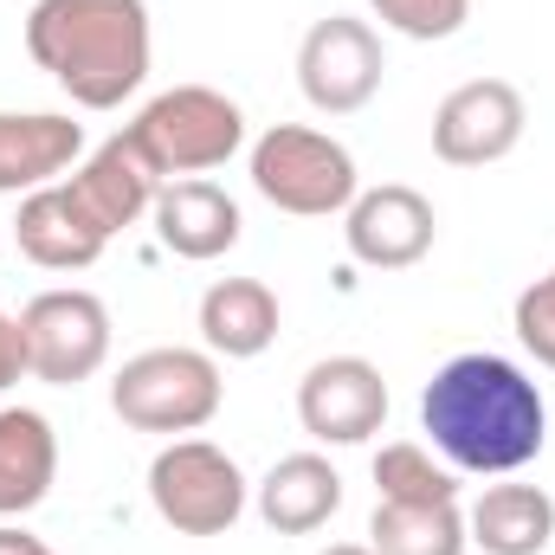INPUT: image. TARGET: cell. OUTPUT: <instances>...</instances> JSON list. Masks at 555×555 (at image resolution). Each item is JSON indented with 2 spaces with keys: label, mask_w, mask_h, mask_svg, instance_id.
I'll return each instance as SVG.
<instances>
[{
  "label": "cell",
  "mask_w": 555,
  "mask_h": 555,
  "mask_svg": "<svg viewBox=\"0 0 555 555\" xmlns=\"http://www.w3.org/2000/svg\"><path fill=\"white\" fill-rule=\"evenodd\" d=\"M323 555H375V550H369V543H330Z\"/></svg>",
  "instance_id": "484cf974"
},
{
  "label": "cell",
  "mask_w": 555,
  "mask_h": 555,
  "mask_svg": "<svg viewBox=\"0 0 555 555\" xmlns=\"http://www.w3.org/2000/svg\"><path fill=\"white\" fill-rule=\"evenodd\" d=\"M72 194L85 201V214H91L104 233H124V227H137L142 214L155 207L162 175L149 168V155H142L130 137H111L104 149H91V162L72 175Z\"/></svg>",
  "instance_id": "9a60e30c"
},
{
  "label": "cell",
  "mask_w": 555,
  "mask_h": 555,
  "mask_svg": "<svg viewBox=\"0 0 555 555\" xmlns=\"http://www.w3.org/2000/svg\"><path fill=\"white\" fill-rule=\"evenodd\" d=\"M85 155V124L59 111H0V194L52 188Z\"/></svg>",
  "instance_id": "5bb4252c"
},
{
  "label": "cell",
  "mask_w": 555,
  "mask_h": 555,
  "mask_svg": "<svg viewBox=\"0 0 555 555\" xmlns=\"http://www.w3.org/2000/svg\"><path fill=\"white\" fill-rule=\"evenodd\" d=\"M375 491L382 504H459V478L433 465V452L414 439H395L375 452Z\"/></svg>",
  "instance_id": "44dd1931"
},
{
  "label": "cell",
  "mask_w": 555,
  "mask_h": 555,
  "mask_svg": "<svg viewBox=\"0 0 555 555\" xmlns=\"http://www.w3.org/2000/svg\"><path fill=\"white\" fill-rule=\"evenodd\" d=\"M382 72H388L382 39L356 13L317 20L304 33V46H297V85H304L310 111H323V117H356L382 91Z\"/></svg>",
  "instance_id": "ba28073f"
},
{
  "label": "cell",
  "mask_w": 555,
  "mask_h": 555,
  "mask_svg": "<svg viewBox=\"0 0 555 555\" xmlns=\"http://www.w3.org/2000/svg\"><path fill=\"white\" fill-rule=\"evenodd\" d=\"M220 401L227 382L207 349H142L111 382V408L137 433H201Z\"/></svg>",
  "instance_id": "277c9868"
},
{
  "label": "cell",
  "mask_w": 555,
  "mask_h": 555,
  "mask_svg": "<svg viewBox=\"0 0 555 555\" xmlns=\"http://www.w3.org/2000/svg\"><path fill=\"white\" fill-rule=\"evenodd\" d=\"M253 188L278 214L323 220V214H349V201L362 194V175L336 137L304 130V124H272L253 142Z\"/></svg>",
  "instance_id": "5b68a950"
},
{
  "label": "cell",
  "mask_w": 555,
  "mask_h": 555,
  "mask_svg": "<svg viewBox=\"0 0 555 555\" xmlns=\"http://www.w3.org/2000/svg\"><path fill=\"white\" fill-rule=\"evenodd\" d=\"M13 233H20V253H26L33 266H46V272H85V266H98L104 246H111V233L85 214V201L72 194V181L33 188V194L20 201Z\"/></svg>",
  "instance_id": "7c38bea8"
},
{
  "label": "cell",
  "mask_w": 555,
  "mask_h": 555,
  "mask_svg": "<svg viewBox=\"0 0 555 555\" xmlns=\"http://www.w3.org/2000/svg\"><path fill=\"white\" fill-rule=\"evenodd\" d=\"M420 426L426 439L446 452L452 472H485V478H504V472H524L543 439H550V408H543V388L504 362V356H452L426 395H420Z\"/></svg>",
  "instance_id": "6da1fadb"
},
{
  "label": "cell",
  "mask_w": 555,
  "mask_h": 555,
  "mask_svg": "<svg viewBox=\"0 0 555 555\" xmlns=\"http://www.w3.org/2000/svg\"><path fill=\"white\" fill-rule=\"evenodd\" d=\"M465 537L485 555H543L555 537V498L537 485H491L472 504Z\"/></svg>",
  "instance_id": "d6986e66"
},
{
  "label": "cell",
  "mask_w": 555,
  "mask_h": 555,
  "mask_svg": "<svg viewBox=\"0 0 555 555\" xmlns=\"http://www.w3.org/2000/svg\"><path fill=\"white\" fill-rule=\"evenodd\" d=\"M369 7L401 39H452L472 20V0H369Z\"/></svg>",
  "instance_id": "7402d4cb"
},
{
  "label": "cell",
  "mask_w": 555,
  "mask_h": 555,
  "mask_svg": "<svg viewBox=\"0 0 555 555\" xmlns=\"http://www.w3.org/2000/svg\"><path fill=\"white\" fill-rule=\"evenodd\" d=\"M26 375L46 388H78L111 362V310L98 291H39L20 310Z\"/></svg>",
  "instance_id": "52a82bcc"
},
{
  "label": "cell",
  "mask_w": 555,
  "mask_h": 555,
  "mask_svg": "<svg viewBox=\"0 0 555 555\" xmlns=\"http://www.w3.org/2000/svg\"><path fill=\"white\" fill-rule=\"evenodd\" d=\"M343 511V478L323 452H291L259 478V517L278 537H310Z\"/></svg>",
  "instance_id": "e0dca14e"
},
{
  "label": "cell",
  "mask_w": 555,
  "mask_h": 555,
  "mask_svg": "<svg viewBox=\"0 0 555 555\" xmlns=\"http://www.w3.org/2000/svg\"><path fill=\"white\" fill-rule=\"evenodd\" d=\"M433 233H439L433 201L420 188H401V181L356 194L349 201V220H343L349 253L362 266H375V272H408V266H420L433 253Z\"/></svg>",
  "instance_id": "8fae6325"
},
{
  "label": "cell",
  "mask_w": 555,
  "mask_h": 555,
  "mask_svg": "<svg viewBox=\"0 0 555 555\" xmlns=\"http://www.w3.org/2000/svg\"><path fill=\"white\" fill-rule=\"evenodd\" d=\"M524 124H530V111H524V91L511 78H472L433 111V155L452 168L504 162L524 142Z\"/></svg>",
  "instance_id": "9c48e42d"
},
{
  "label": "cell",
  "mask_w": 555,
  "mask_h": 555,
  "mask_svg": "<svg viewBox=\"0 0 555 555\" xmlns=\"http://www.w3.org/2000/svg\"><path fill=\"white\" fill-rule=\"evenodd\" d=\"M149 214H155L162 246L175 259H194V266L233 253L240 246V227H246L240 220V201L227 188H214V181H162V194H155Z\"/></svg>",
  "instance_id": "4fadbf2b"
},
{
  "label": "cell",
  "mask_w": 555,
  "mask_h": 555,
  "mask_svg": "<svg viewBox=\"0 0 555 555\" xmlns=\"http://www.w3.org/2000/svg\"><path fill=\"white\" fill-rule=\"evenodd\" d=\"M59 478V433L39 408H0V524L26 517L52 498Z\"/></svg>",
  "instance_id": "2e32d148"
},
{
  "label": "cell",
  "mask_w": 555,
  "mask_h": 555,
  "mask_svg": "<svg viewBox=\"0 0 555 555\" xmlns=\"http://www.w3.org/2000/svg\"><path fill=\"white\" fill-rule=\"evenodd\" d=\"M297 420L317 446H362L388 420V382L362 356H330L297 382Z\"/></svg>",
  "instance_id": "30bf717a"
},
{
  "label": "cell",
  "mask_w": 555,
  "mask_h": 555,
  "mask_svg": "<svg viewBox=\"0 0 555 555\" xmlns=\"http://www.w3.org/2000/svg\"><path fill=\"white\" fill-rule=\"evenodd\" d=\"M201 343H207V356H227V362L266 356L278 343L272 284H259V278H220V284H207V297H201Z\"/></svg>",
  "instance_id": "ac0fdd59"
},
{
  "label": "cell",
  "mask_w": 555,
  "mask_h": 555,
  "mask_svg": "<svg viewBox=\"0 0 555 555\" xmlns=\"http://www.w3.org/2000/svg\"><path fill=\"white\" fill-rule=\"evenodd\" d=\"M149 504L181 537H227L246 511V472L214 439H175L149 465Z\"/></svg>",
  "instance_id": "8992f818"
},
{
  "label": "cell",
  "mask_w": 555,
  "mask_h": 555,
  "mask_svg": "<svg viewBox=\"0 0 555 555\" xmlns=\"http://www.w3.org/2000/svg\"><path fill=\"white\" fill-rule=\"evenodd\" d=\"M20 375H26V336H20V317H7V304H0V395Z\"/></svg>",
  "instance_id": "cb8c5ba5"
},
{
  "label": "cell",
  "mask_w": 555,
  "mask_h": 555,
  "mask_svg": "<svg viewBox=\"0 0 555 555\" xmlns=\"http://www.w3.org/2000/svg\"><path fill=\"white\" fill-rule=\"evenodd\" d=\"M0 555H52L39 537H26V530H13V524H0Z\"/></svg>",
  "instance_id": "d4e9b609"
},
{
  "label": "cell",
  "mask_w": 555,
  "mask_h": 555,
  "mask_svg": "<svg viewBox=\"0 0 555 555\" xmlns=\"http://www.w3.org/2000/svg\"><path fill=\"white\" fill-rule=\"evenodd\" d=\"M517 343L543 362V369H555V272L550 278H537L524 297H517Z\"/></svg>",
  "instance_id": "603a6c76"
},
{
  "label": "cell",
  "mask_w": 555,
  "mask_h": 555,
  "mask_svg": "<svg viewBox=\"0 0 555 555\" xmlns=\"http://www.w3.org/2000/svg\"><path fill=\"white\" fill-rule=\"evenodd\" d=\"M149 155V168L168 181V175H207V168H227L246 142V111L214 91V85H175L162 98H149L137 111V124L124 130Z\"/></svg>",
  "instance_id": "3957f363"
},
{
  "label": "cell",
  "mask_w": 555,
  "mask_h": 555,
  "mask_svg": "<svg viewBox=\"0 0 555 555\" xmlns=\"http://www.w3.org/2000/svg\"><path fill=\"white\" fill-rule=\"evenodd\" d=\"M26 52L85 111H117L149 78L142 0H39L26 13Z\"/></svg>",
  "instance_id": "7a4b0ae2"
},
{
  "label": "cell",
  "mask_w": 555,
  "mask_h": 555,
  "mask_svg": "<svg viewBox=\"0 0 555 555\" xmlns=\"http://www.w3.org/2000/svg\"><path fill=\"white\" fill-rule=\"evenodd\" d=\"M459 504H375L369 550L375 555H465Z\"/></svg>",
  "instance_id": "ffe728a7"
}]
</instances>
